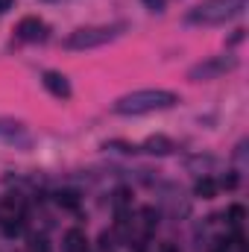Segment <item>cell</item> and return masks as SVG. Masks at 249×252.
Masks as SVG:
<instances>
[{
  "instance_id": "6da1fadb",
  "label": "cell",
  "mask_w": 249,
  "mask_h": 252,
  "mask_svg": "<svg viewBox=\"0 0 249 252\" xmlns=\"http://www.w3.org/2000/svg\"><path fill=\"white\" fill-rule=\"evenodd\" d=\"M179 103V97L173 91H164V88H141V91H132L124 94L121 100H115L112 112L115 115H150V112H164V109H173Z\"/></svg>"
},
{
  "instance_id": "7a4b0ae2",
  "label": "cell",
  "mask_w": 249,
  "mask_h": 252,
  "mask_svg": "<svg viewBox=\"0 0 249 252\" xmlns=\"http://www.w3.org/2000/svg\"><path fill=\"white\" fill-rule=\"evenodd\" d=\"M247 3L249 0H202L185 15V21L190 27H217L238 18L247 9Z\"/></svg>"
},
{
  "instance_id": "3957f363",
  "label": "cell",
  "mask_w": 249,
  "mask_h": 252,
  "mask_svg": "<svg viewBox=\"0 0 249 252\" xmlns=\"http://www.w3.org/2000/svg\"><path fill=\"white\" fill-rule=\"evenodd\" d=\"M124 32V24H103V27H79L64 38L67 50H94L103 44H112Z\"/></svg>"
},
{
  "instance_id": "277c9868",
  "label": "cell",
  "mask_w": 249,
  "mask_h": 252,
  "mask_svg": "<svg viewBox=\"0 0 249 252\" xmlns=\"http://www.w3.org/2000/svg\"><path fill=\"white\" fill-rule=\"evenodd\" d=\"M235 64H238L235 56H208V59H202L199 64H193V67L187 70V79H193V82H208V79H217V76L235 70Z\"/></svg>"
},
{
  "instance_id": "5b68a950",
  "label": "cell",
  "mask_w": 249,
  "mask_h": 252,
  "mask_svg": "<svg viewBox=\"0 0 249 252\" xmlns=\"http://www.w3.org/2000/svg\"><path fill=\"white\" fill-rule=\"evenodd\" d=\"M15 35L21 38V41H41L44 35H47V27H44V21H38V18H21L18 21V27H15Z\"/></svg>"
},
{
  "instance_id": "8992f818",
  "label": "cell",
  "mask_w": 249,
  "mask_h": 252,
  "mask_svg": "<svg viewBox=\"0 0 249 252\" xmlns=\"http://www.w3.org/2000/svg\"><path fill=\"white\" fill-rule=\"evenodd\" d=\"M41 82H44V88L53 97H59V100H67L70 97V82H67V76L59 73V70H44L41 73Z\"/></svg>"
},
{
  "instance_id": "52a82bcc",
  "label": "cell",
  "mask_w": 249,
  "mask_h": 252,
  "mask_svg": "<svg viewBox=\"0 0 249 252\" xmlns=\"http://www.w3.org/2000/svg\"><path fill=\"white\" fill-rule=\"evenodd\" d=\"M141 150L150 153V156H170V153L176 150V144H173L170 138H164V135H153V138H147V141L141 144Z\"/></svg>"
},
{
  "instance_id": "ba28073f",
  "label": "cell",
  "mask_w": 249,
  "mask_h": 252,
  "mask_svg": "<svg viewBox=\"0 0 249 252\" xmlns=\"http://www.w3.org/2000/svg\"><path fill=\"white\" fill-rule=\"evenodd\" d=\"M85 232H79V229H70V232H64V241H62V252H85Z\"/></svg>"
},
{
  "instance_id": "9c48e42d",
  "label": "cell",
  "mask_w": 249,
  "mask_h": 252,
  "mask_svg": "<svg viewBox=\"0 0 249 252\" xmlns=\"http://www.w3.org/2000/svg\"><path fill=\"white\" fill-rule=\"evenodd\" d=\"M217 190H220V185H217L214 176H202V179H196V185H193V193L202 196V199H214Z\"/></svg>"
},
{
  "instance_id": "30bf717a",
  "label": "cell",
  "mask_w": 249,
  "mask_h": 252,
  "mask_svg": "<svg viewBox=\"0 0 249 252\" xmlns=\"http://www.w3.org/2000/svg\"><path fill=\"white\" fill-rule=\"evenodd\" d=\"M21 121H12V118H0V135H18L21 132Z\"/></svg>"
},
{
  "instance_id": "8fae6325",
  "label": "cell",
  "mask_w": 249,
  "mask_h": 252,
  "mask_svg": "<svg viewBox=\"0 0 249 252\" xmlns=\"http://www.w3.org/2000/svg\"><path fill=\"white\" fill-rule=\"evenodd\" d=\"M59 202L67 205V208H76V205H79V196H76L73 190H62V193H59Z\"/></svg>"
},
{
  "instance_id": "7c38bea8",
  "label": "cell",
  "mask_w": 249,
  "mask_h": 252,
  "mask_svg": "<svg viewBox=\"0 0 249 252\" xmlns=\"http://www.w3.org/2000/svg\"><path fill=\"white\" fill-rule=\"evenodd\" d=\"M244 217H247V208H244V205H232V208H229V220H232L235 226L244 223Z\"/></svg>"
},
{
  "instance_id": "4fadbf2b",
  "label": "cell",
  "mask_w": 249,
  "mask_h": 252,
  "mask_svg": "<svg viewBox=\"0 0 249 252\" xmlns=\"http://www.w3.org/2000/svg\"><path fill=\"white\" fill-rule=\"evenodd\" d=\"M238 182H241V179H238L235 173H229V176H223V179H220L217 185H220V188H229V190H235V188H238Z\"/></svg>"
},
{
  "instance_id": "5bb4252c",
  "label": "cell",
  "mask_w": 249,
  "mask_h": 252,
  "mask_svg": "<svg viewBox=\"0 0 249 252\" xmlns=\"http://www.w3.org/2000/svg\"><path fill=\"white\" fill-rule=\"evenodd\" d=\"M12 6H15V0H0V15H6Z\"/></svg>"
},
{
  "instance_id": "9a60e30c",
  "label": "cell",
  "mask_w": 249,
  "mask_h": 252,
  "mask_svg": "<svg viewBox=\"0 0 249 252\" xmlns=\"http://www.w3.org/2000/svg\"><path fill=\"white\" fill-rule=\"evenodd\" d=\"M144 3H147L153 12H158V9H161V0H144Z\"/></svg>"
}]
</instances>
